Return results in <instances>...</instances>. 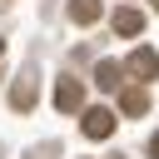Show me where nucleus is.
Wrapping results in <instances>:
<instances>
[{
  "label": "nucleus",
  "instance_id": "f257e3e1",
  "mask_svg": "<svg viewBox=\"0 0 159 159\" xmlns=\"http://www.w3.org/2000/svg\"><path fill=\"white\" fill-rule=\"evenodd\" d=\"M80 129H84L89 139H109V134H114V109H99V104H94V109H84Z\"/></svg>",
  "mask_w": 159,
  "mask_h": 159
},
{
  "label": "nucleus",
  "instance_id": "f03ea898",
  "mask_svg": "<svg viewBox=\"0 0 159 159\" xmlns=\"http://www.w3.org/2000/svg\"><path fill=\"white\" fill-rule=\"evenodd\" d=\"M124 75H134V80H154V75H159V55L139 45V50L124 60Z\"/></svg>",
  "mask_w": 159,
  "mask_h": 159
},
{
  "label": "nucleus",
  "instance_id": "7ed1b4c3",
  "mask_svg": "<svg viewBox=\"0 0 159 159\" xmlns=\"http://www.w3.org/2000/svg\"><path fill=\"white\" fill-rule=\"evenodd\" d=\"M80 104H84V89H80V80H60V84H55V109L75 114Z\"/></svg>",
  "mask_w": 159,
  "mask_h": 159
},
{
  "label": "nucleus",
  "instance_id": "20e7f679",
  "mask_svg": "<svg viewBox=\"0 0 159 159\" xmlns=\"http://www.w3.org/2000/svg\"><path fill=\"white\" fill-rule=\"evenodd\" d=\"M114 30H119V35H139V30H144V15H139L134 5H124V10H114Z\"/></svg>",
  "mask_w": 159,
  "mask_h": 159
},
{
  "label": "nucleus",
  "instance_id": "39448f33",
  "mask_svg": "<svg viewBox=\"0 0 159 159\" xmlns=\"http://www.w3.org/2000/svg\"><path fill=\"white\" fill-rule=\"evenodd\" d=\"M119 75H124V70H119L114 60H99V65H94V84H99V89H119Z\"/></svg>",
  "mask_w": 159,
  "mask_h": 159
},
{
  "label": "nucleus",
  "instance_id": "423d86ee",
  "mask_svg": "<svg viewBox=\"0 0 159 159\" xmlns=\"http://www.w3.org/2000/svg\"><path fill=\"white\" fill-rule=\"evenodd\" d=\"M70 20L75 25H94L99 20V0H70Z\"/></svg>",
  "mask_w": 159,
  "mask_h": 159
},
{
  "label": "nucleus",
  "instance_id": "0eeeda50",
  "mask_svg": "<svg viewBox=\"0 0 159 159\" xmlns=\"http://www.w3.org/2000/svg\"><path fill=\"white\" fill-rule=\"evenodd\" d=\"M119 109H124V114H144V109H149V94H144V89H124V94H119Z\"/></svg>",
  "mask_w": 159,
  "mask_h": 159
},
{
  "label": "nucleus",
  "instance_id": "6e6552de",
  "mask_svg": "<svg viewBox=\"0 0 159 159\" xmlns=\"http://www.w3.org/2000/svg\"><path fill=\"white\" fill-rule=\"evenodd\" d=\"M30 99H35V84H30V75H25V80L10 89V104H15V109H30Z\"/></svg>",
  "mask_w": 159,
  "mask_h": 159
},
{
  "label": "nucleus",
  "instance_id": "1a4fd4ad",
  "mask_svg": "<svg viewBox=\"0 0 159 159\" xmlns=\"http://www.w3.org/2000/svg\"><path fill=\"white\" fill-rule=\"evenodd\" d=\"M149 154H154V159H159V134H154V139H149Z\"/></svg>",
  "mask_w": 159,
  "mask_h": 159
},
{
  "label": "nucleus",
  "instance_id": "9d476101",
  "mask_svg": "<svg viewBox=\"0 0 159 159\" xmlns=\"http://www.w3.org/2000/svg\"><path fill=\"white\" fill-rule=\"evenodd\" d=\"M154 10H159V0H154Z\"/></svg>",
  "mask_w": 159,
  "mask_h": 159
}]
</instances>
